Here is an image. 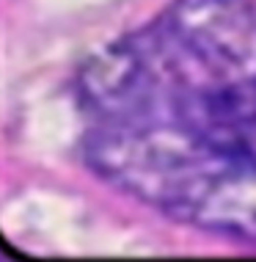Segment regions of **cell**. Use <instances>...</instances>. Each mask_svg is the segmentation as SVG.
Here are the masks:
<instances>
[{
  "label": "cell",
  "mask_w": 256,
  "mask_h": 262,
  "mask_svg": "<svg viewBox=\"0 0 256 262\" xmlns=\"http://www.w3.org/2000/svg\"><path fill=\"white\" fill-rule=\"evenodd\" d=\"M85 160L174 221L256 240V0H179L85 63Z\"/></svg>",
  "instance_id": "1"
},
{
  "label": "cell",
  "mask_w": 256,
  "mask_h": 262,
  "mask_svg": "<svg viewBox=\"0 0 256 262\" xmlns=\"http://www.w3.org/2000/svg\"><path fill=\"white\" fill-rule=\"evenodd\" d=\"M0 262H14V259H9V257H3V254H0Z\"/></svg>",
  "instance_id": "2"
}]
</instances>
